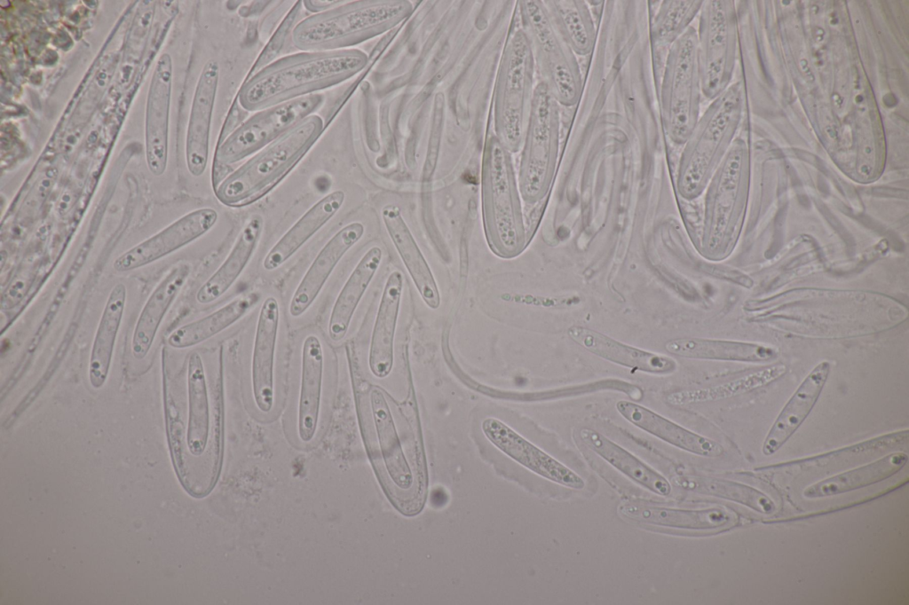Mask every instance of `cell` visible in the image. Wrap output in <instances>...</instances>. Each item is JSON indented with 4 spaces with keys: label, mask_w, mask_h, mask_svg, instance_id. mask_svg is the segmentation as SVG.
Segmentation results:
<instances>
[{
    "label": "cell",
    "mask_w": 909,
    "mask_h": 605,
    "mask_svg": "<svg viewBox=\"0 0 909 605\" xmlns=\"http://www.w3.org/2000/svg\"><path fill=\"white\" fill-rule=\"evenodd\" d=\"M559 106L540 81L534 88L522 141L518 182L521 198L529 204L546 196L554 177L559 148Z\"/></svg>",
    "instance_id": "obj_10"
},
{
    "label": "cell",
    "mask_w": 909,
    "mask_h": 605,
    "mask_svg": "<svg viewBox=\"0 0 909 605\" xmlns=\"http://www.w3.org/2000/svg\"><path fill=\"white\" fill-rule=\"evenodd\" d=\"M172 85V61L162 54L155 65L149 86L145 124L146 159L149 170L161 176L167 168L169 114Z\"/></svg>",
    "instance_id": "obj_17"
},
{
    "label": "cell",
    "mask_w": 909,
    "mask_h": 605,
    "mask_svg": "<svg viewBox=\"0 0 909 605\" xmlns=\"http://www.w3.org/2000/svg\"><path fill=\"white\" fill-rule=\"evenodd\" d=\"M570 339L592 354L612 363L652 374H670L677 369L671 358L638 349L581 326L568 329Z\"/></svg>",
    "instance_id": "obj_20"
},
{
    "label": "cell",
    "mask_w": 909,
    "mask_h": 605,
    "mask_svg": "<svg viewBox=\"0 0 909 605\" xmlns=\"http://www.w3.org/2000/svg\"><path fill=\"white\" fill-rule=\"evenodd\" d=\"M264 227L261 215L255 214L246 221L224 262L198 289L195 295L198 303L209 304L233 287L252 258Z\"/></svg>",
    "instance_id": "obj_27"
},
{
    "label": "cell",
    "mask_w": 909,
    "mask_h": 605,
    "mask_svg": "<svg viewBox=\"0 0 909 605\" xmlns=\"http://www.w3.org/2000/svg\"><path fill=\"white\" fill-rule=\"evenodd\" d=\"M692 130L680 156L676 187L679 195L692 200L707 187L726 154L733 132L735 100L731 90L716 97Z\"/></svg>",
    "instance_id": "obj_9"
},
{
    "label": "cell",
    "mask_w": 909,
    "mask_h": 605,
    "mask_svg": "<svg viewBox=\"0 0 909 605\" xmlns=\"http://www.w3.org/2000/svg\"><path fill=\"white\" fill-rule=\"evenodd\" d=\"M300 361L297 433L303 442L308 443L318 426L325 372L324 348L316 334L304 339Z\"/></svg>",
    "instance_id": "obj_21"
},
{
    "label": "cell",
    "mask_w": 909,
    "mask_h": 605,
    "mask_svg": "<svg viewBox=\"0 0 909 605\" xmlns=\"http://www.w3.org/2000/svg\"><path fill=\"white\" fill-rule=\"evenodd\" d=\"M126 296L127 289L123 283H117L112 287L93 338L88 377L91 386L96 389L104 386L109 373Z\"/></svg>",
    "instance_id": "obj_30"
},
{
    "label": "cell",
    "mask_w": 909,
    "mask_h": 605,
    "mask_svg": "<svg viewBox=\"0 0 909 605\" xmlns=\"http://www.w3.org/2000/svg\"><path fill=\"white\" fill-rule=\"evenodd\" d=\"M697 32V52L703 95L719 96L729 80L733 46L730 2L703 1Z\"/></svg>",
    "instance_id": "obj_12"
},
{
    "label": "cell",
    "mask_w": 909,
    "mask_h": 605,
    "mask_svg": "<svg viewBox=\"0 0 909 605\" xmlns=\"http://www.w3.org/2000/svg\"><path fill=\"white\" fill-rule=\"evenodd\" d=\"M257 300L256 294L240 295L210 314L176 328L168 336V344L185 349L202 343L236 323Z\"/></svg>",
    "instance_id": "obj_37"
},
{
    "label": "cell",
    "mask_w": 909,
    "mask_h": 605,
    "mask_svg": "<svg viewBox=\"0 0 909 605\" xmlns=\"http://www.w3.org/2000/svg\"><path fill=\"white\" fill-rule=\"evenodd\" d=\"M559 35L575 55H589L597 42V28L590 9L583 0L543 1Z\"/></svg>",
    "instance_id": "obj_35"
},
{
    "label": "cell",
    "mask_w": 909,
    "mask_h": 605,
    "mask_svg": "<svg viewBox=\"0 0 909 605\" xmlns=\"http://www.w3.org/2000/svg\"><path fill=\"white\" fill-rule=\"evenodd\" d=\"M382 219L422 299L431 309H438L440 295L437 282L400 209L394 205L385 206L382 210Z\"/></svg>",
    "instance_id": "obj_24"
},
{
    "label": "cell",
    "mask_w": 909,
    "mask_h": 605,
    "mask_svg": "<svg viewBox=\"0 0 909 605\" xmlns=\"http://www.w3.org/2000/svg\"><path fill=\"white\" fill-rule=\"evenodd\" d=\"M365 226L352 222L339 229L318 252L302 277L289 305V315L304 314L318 298L330 275L343 257L363 237Z\"/></svg>",
    "instance_id": "obj_18"
},
{
    "label": "cell",
    "mask_w": 909,
    "mask_h": 605,
    "mask_svg": "<svg viewBox=\"0 0 909 605\" xmlns=\"http://www.w3.org/2000/svg\"><path fill=\"white\" fill-rule=\"evenodd\" d=\"M280 326V306L266 297L258 312L250 359V387L257 408L269 412L275 398V363Z\"/></svg>",
    "instance_id": "obj_14"
},
{
    "label": "cell",
    "mask_w": 909,
    "mask_h": 605,
    "mask_svg": "<svg viewBox=\"0 0 909 605\" xmlns=\"http://www.w3.org/2000/svg\"><path fill=\"white\" fill-rule=\"evenodd\" d=\"M370 406L381 454L391 480L401 489L413 483L412 470L403 452L393 417L383 393L370 391Z\"/></svg>",
    "instance_id": "obj_36"
},
{
    "label": "cell",
    "mask_w": 909,
    "mask_h": 605,
    "mask_svg": "<svg viewBox=\"0 0 909 605\" xmlns=\"http://www.w3.org/2000/svg\"><path fill=\"white\" fill-rule=\"evenodd\" d=\"M668 352L685 358L764 362L776 358V348L755 342L702 338H677L665 344Z\"/></svg>",
    "instance_id": "obj_31"
},
{
    "label": "cell",
    "mask_w": 909,
    "mask_h": 605,
    "mask_svg": "<svg viewBox=\"0 0 909 605\" xmlns=\"http://www.w3.org/2000/svg\"><path fill=\"white\" fill-rule=\"evenodd\" d=\"M302 7L303 1H296L292 5L267 42L266 45L259 53V56L252 65L246 79L253 76L261 69L276 60V58L281 53L289 35L292 34V31L296 25V21Z\"/></svg>",
    "instance_id": "obj_41"
},
{
    "label": "cell",
    "mask_w": 909,
    "mask_h": 605,
    "mask_svg": "<svg viewBox=\"0 0 909 605\" xmlns=\"http://www.w3.org/2000/svg\"><path fill=\"white\" fill-rule=\"evenodd\" d=\"M831 371L828 361L818 364L781 409L763 444L765 456L774 454L800 428L817 404Z\"/></svg>",
    "instance_id": "obj_19"
},
{
    "label": "cell",
    "mask_w": 909,
    "mask_h": 605,
    "mask_svg": "<svg viewBox=\"0 0 909 605\" xmlns=\"http://www.w3.org/2000/svg\"><path fill=\"white\" fill-rule=\"evenodd\" d=\"M619 513L637 523L688 530H712L732 522L733 515L722 507L683 509L641 504H625Z\"/></svg>",
    "instance_id": "obj_28"
},
{
    "label": "cell",
    "mask_w": 909,
    "mask_h": 605,
    "mask_svg": "<svg viewBox=\"0 0 909 605\" xmlns=\"http://www.w3.org/2000/svg\"><path fill=\"white\" fill-rule=\"evenodd\" d=\"M535 63L530 41L519 28L510 34L502 55L494 96V131L510 153L522 145L534 91Z\"/></svg>",
    "instance_id": "obj_6"
},
{
    "label": "cell",
    "mask_w": 909,
    "mask_h": 605,
    "mask_svg": "<svg viewBox=\"0 0 909 605\" xmlns=\"http://www.w3.org/2000/svg\"><path fill=\"white\" fill-rule=\"evenodd\" d=\"M580 436L585 445L630 480L660 496L671 493V485L663 475L601 433L585 428Z\"/></svg>",
    "instance_id": "obj_32"
},
{
    "label": "cell",
    "mask_w": 909,
    "mask_h": 605,
    "mask_svg": "<svg viewBox=\"0 0 909 605\" xmlns=\"http://www.w3.org/2000/svg\"><path fill=\"white\" fill-rule=\"evenodd\" d=\"M344 200V192L335 190L316 201L272 246L263 268L273 271L282 266L339 212Z\"/></svg>",
    "instance_id": "obj_22"
},
{
    "label": "cell",
    "mask_w": 909,
    "mask_h": 605,
    "mask_svg": "<svg viewBox=\"0 0 909 605\" xmlns=\"http://www.w3.org/2000/svg\"><path fill=\"white\" fill-rule=\"evenodd\" d=\"M522 29L533 51L535 68L556 101L576 105L583 90V79L575 53L553 25L543 1H518Z\"/></svg>",
    "instance_id": "obj_8"
},
{
    "label": "cell",
    "mask_w": 909,
    "mask_h": 605,
    "mask_svg": "<svg viewBox=\"0 0 909 605\" xmlns=\"http://www.w3.org/2000/svg\"><path fill=\"white\" fill-rule=\"evenodd\" d=\"M320 93L293 99L257 111L224 140L217 144L212 182L215 188L220 172L262 150L323 105Z\"/></svg>",
    "instance_id": "obj_11"
},
{
    "label": "cell",
    "mask_w": 909,
    "mask_h": 605,
    "mask_svg": "<svg viewBox=\"0 0 909 605\" xmlns=\"http://www.w3.org/2000/svg\"><path fill=\"white\" fill-rule=\"evenodd\" d=\"M217 219L218 213L214 208L193 210L123 253L113 267L116 271L125 272L150 264L206 234Z\"/></svg>",
    "instance_id": "obj_13"
},
{
    "label": "cell",
    "mask_w": 909,
    "mask_h": 605,
    "mask_svg": "<svg viewBox=\"0 0 909 605\" xmlns=\"http://www.w3.org/2000/svg\"><path fill=\"white\" fill-rule=\"evenodd\" d=\"M786 373V367L783 365H779L763 370L755 374H751L743 380L741 379L714 389L674 392L668 396L667 400L671 405H681L720 398L736 394L742 390H749L751 389L765 385L770 381L779 378Z\"/></svg>",
    "instance_id": "obj_40"
},
{
    "label": "cell",
    "mask_w": 909,
    "mask_h": 605,
    "mask_svg": "<svg viewBox=\"0 0 909 605\" xmlns=\"http://www.w3.org/2000/svg\"><path fill=\"white\" fill-rule=\"evenodd\" d=\"M619 413L642 430L688 452L703 457H719L724 452L717 442L696 434L638 404L620 400Z\"/></svg>",
    "instance_id": "obj_26"
},
{
    "label": "cell",
    "mask_w": 909,
    "mask_h": 605,
    "mask_svg": "<svg viewBox=\"0 0 909 605\" xmlns=\"http://www.w3.org/2000/svg\"><path fill=\"white\" fill-rule=\"evenodd\" d=\"M368 64V56L355 48L288 55L245 79L236 99L257 112L340 84Z\"/></svg>",
    "instance_id": "obj_1"
},
{
    "label": "cell",
    "mask_w": 909,
    "mask_h": 605,
    "mask_svg": "<svg viewBox=\"0 0 909 605\" xmlns=\"http://www.w3.org/2000/svg\"><path fill=\"white\" fill-rule=\"evenodd\" d=\"M510 152L491 135L485 143L481 197L484 230L492 251L502 258L519 255L526 245L520 192Z\"/></svg>",
    "instance_id": "obj_4"
},
{
    "label": "cell",
    "mask_w": 909,
    "mask_h": 605,
    "mask_svg": "<svg viewBox=\"0 0 909 605\" xmlns=\"http://www.w3.org/2000/svg\"><path fill=\"white\" fill-rule=\"evenodd\" d=\"M701 79L697 52V31L690 26L668 48L660 106L668 138L684 145L699 120Z\"/></svg>",
    "instance_id": "obj_7"
},
{
    "label": "cell",
    "mask_w": 909,
    "mask_h": 605,
    "mask_svg": "<svg viewBox=\"0 0 909 605\" xmlns=\"http://www.w3.org/2000/svg\"><path fill=\"white\" fill-rule=\"evenodd\" d=\"M413 10L407 0L345 1L297 22L291 40L302 51L352 49L392 29Z\"/></svg>",
    "instance_id": "obj_2"
},
{
    "label": "cell",
    "mask_w": 909,
    "mask_h": 605,
    "mask_svg": "<svg viewBox=\"0 0 909 605\" xmlns=\"http://www.w3.org/2000/svg\"><path fill=\"white\" fill-rule=\"evenodd\" d=\"M403 276L393 271L387 278L370 338L368 366L374 376L387 377L393 365L394 336L400 307Z\"/></svg>",
    "instance_id": "obj_23"
},
{
    "label": "cell",
    "mask_w": 909,
    "mask_h": 605,
    "mask_svg": "<svg viewBox=\"0 0 909 605\" xmlns=\"http://www.w3.org/2000/svg\"><path fill=\"white\" fill-rule=\"evenodd\" d=\"M744 154L739 144L731 147L707 185L700 250L709 260L726 258L739 237L747 204Z\"/></svg>",
    "instance_id": "obj_5"
},
{
    "label": "cell",
    "mask_w": 909,
    "mask_h": 605,
    "mask_svg": "<svg viewBox=\"0 0 909 605\" xmlns=\"http://www.w3.org/2000/svg\"><path fill=\"white\" fill-rule=\"evenodd\" d=\"M907 461V454L892 452L871 463L814 483L803 490L802 495L810 499H820L867 487L896 475Z\"/></svg>",
    "instance_id": "obj_33"
},
{
    "label": "cell",
    "mask_w": 909,
    "mask_h": 605,
    "mask_svg": "<svg viewBox=\"0 0 909 605\" xmlns=\"http://www.w3.org/2000/svg\"><path fill=\"white\" fill-rule=\"evenodd\" d=\"M702 4L700 0L661 1L650 27L653 46L669 48L690 27Z\"/></svg>",
    "instance_id": "obj_39"
},
{
    "label": "cell",
    "mask_w": 909,
    "mask_h": 605,
    "mask_svg": "<svg viewBox=\"0 0 909 605\" xmlns=\"http://www.w3.org/2000/svg\"><path fill=\"white\" fill-rule=\"evenodd\" d=\"M187 428L186 445L189 452L201 456L208 444L210 427L209 399L203 360L193 352L187 360Z\"/></svg>",
    "instance_id": "obj_34"
},
{
    "label": "cell",
    "mask_w": 909,
    "mask_h": 605,
    "mask_svg": "<svg viewBox=\"0 0 909 605\" xmlns=\"http://www.w3.org/2000/svg\"><path fill=\"white\" fill-rule=\"evenodd\" d=\"M481 428L487 440L499 451L530 471L571 489L584 488L585 482L579 475L502 421L495 418H486L483 420Z\"/></svg>",
    "instance_id": "obj_16"
},
{
    "label": "cell",
    "mask_w": 909,
    "mask_h": 605,
    "mask_svg": "<svg viewBox=\"0 0 909 605\" xmlns=\"http://www.w3.org/2000/svg\"><path fill=\"white\" fill-rule=\"evenodd\" d=\"M190 271L187 263L176 265L147 298L138 317L131 337L130 349L134 358L141 360L147 356L159 326L186 284Z\"/></svg>",
    "instance_id": "obj_25"
},
{
    "label": "cell",
    "mask_w": 909,
    "mask_h": 605,
    "mask_svg": "<svg viewBox=\"0 0 909 605\" xmlns=\"http://www.w3.org/2000/svg\"><path fill=\"white\" fill-rule=\"evenodd\" d=\"M382 258L383 251L380 247L373 246L368 248L339 291L328 323V334L333 342H338L346 336L353 315L377 272Z\"/></svg>",
    "instance_id": "obj_29"
},
{
    "label": "cell",
    "mask_w": 909,
    "mask_h": 605,
    "mask_svg": "<svg viewBox=\"0 0 909 605\" xmlns=\"http://www.w3.org/2000/svg\"><path fill=\"white\" fill-rule=\"evenodd\" d=\"M681 489L702 495L721 498L771 515L776 510L773 500L763 491L734 481L706 476L684 475L676 479Z\"/></svg>",
    "instance_id": "obj_38"
},
{
    "label": "cell",
    "mask_w": 909,
    "mask_h": 605,
    "mask_svg": "<svg viewBox=\"0 0 909 605\" xmlns=\"http://www.w3.org/2000/svg\"><path fill=\"white\" fill-rule=\"evenodd\" d=\"M345 1L341 0H305L303 6L313 14L323 12L341 5Z\"/></svg>",
    "instance_id": "obj_42"
},
{
    "label": "cell",
    "mask_w": 909,
    "mask_h": 605,
    "mask_svg": "<svg viewBox=\"0 0 909 605\" xmlns=\"http://www.w3.org/2000/svg\"><path fill=\"white\" fill-rule=\"evenodd\" d=\"M324 130L323 119L312 114L256 153L214 188L229 207L249 204L272 190L302 160Z\"/></svg>",
    "instance_id": "obj_3"
},
{
    "label": "cell",
    "mask_w": 909,
    "mask_h": 605,
    "mask_svg": "<svg viewBox=\"0 0 909 605\" xmlns=\"http://www.w3.org/2000/svg\"><path fill=\"white\" fill-rule=\"evenodd\" d=\"M220 81V66L208 60L194 89L186 138V162L189 173L201 177L208 165L213 113Z\"/></svg>",
    "instance_id": "obj_15"
}]
</instances>
